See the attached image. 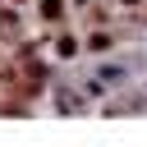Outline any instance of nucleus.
Here are the masks:
<instances>
[{
	"label": "nucleus",
	"instance_id": "obj_1",
	"mask_svg": "<svg viewBox=\"0 0 147 147\" xmlns=\"http://www.w3.org/2000/svg\"><path fill=\"white\" fill-rule=\"evenodd\" d=\"M51 55H55L60 64H74L78 55H87V51H83V32H78V28H69V23L51 28Z\"/></svg>",
	"mask_w": 147,
	"mask_h": 147
},
{
	"label": "nucleus",
	"instance_id": "obj_2",
	"mask_svg": "<svg viewBox=\"0 0 147 147\" xmlns=\"http://www.w3.org/2000/svg\"><path fill=\"white\" fill-rule=\"evenodd\" d=\"M32 5H37V18H41L46 28L69 23V14H74V5H69V0H32Z\"/></svg>",
	"mask_w": 147,
	"mask_h": 147
}]
</instances>
